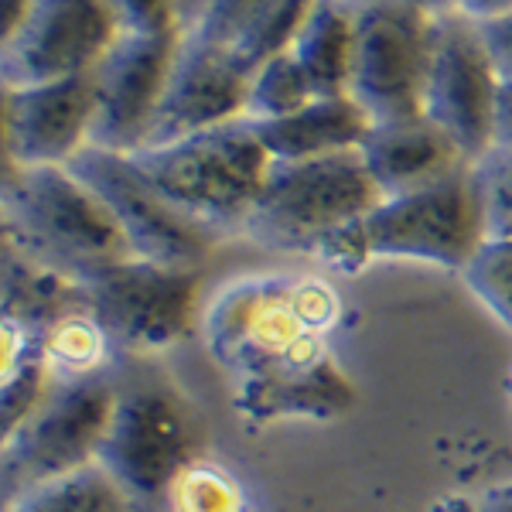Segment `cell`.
<instances>
[{
  "label": "cell",
  "instance_id": "1",
  "mask_svg": "<svg viewBox=\"0 0 512 512\" xmlns=\"http://www.w3.org/2000/svg\"><path fill=\"white\" fill-rule=\"evenodd\" d=\"M338 321L342 294L325 277H239L212 297L202 311L205 349L246 424H325L349 414L359 386L332 352Z\"/></svg>",
  "mask_w": 512,
  "mask_h": 512
},
{
  "label": "cell",
  "instance_id": "2",
  "mask_svg": "<svg viewBox=\"0 0 512 512\" xmlns=\"http://www.w3.org/2000/svg\"><path fill=\"white\" fill-rule=\"evenodd\" d=\"M489 233L475 171L465 168L417 192L379 198L315 260L335 274H359L376 260H414L461 274Z\"/></svg>",
  "mask_w": 512,
  "mask_h": 512
},
{
  "label": "cell",
  "instance_id": "3",
  "mask_svg": "<svg viewBox=\"0 0 512 512\" xmlns=\"http://www.w3.org/2000/svg\"><path fill=\"white\" fill-rule=\"evenodd\" d=\"M4 246L86 287L130 260L113 212L72 168H4Z\"/></svg>",
  "mask_w": 512,
  "mask_h": 512
},
{
  "label": "cell",
  "instance_id": "4",
  "mask_svg": "<svg viewBox=\"0 0 512 512\" xmlns=\"http://www.w3.org/2000/svg\"><path fill=\"white\" fill-rule=\"evenodd\" d=\"M164 202L212 236L243 233L274 168L250 120L130 154Z\"/></svg>",
  "mask_w": 512,
  "mask_h": 512
},
{
  "label": "cell",
  "instance_id": "5",
  "mask_svg": "<svg viewBox=\"0 0 512 512\" xmlns=\"http://www.w3.org/2000/svg\"><path fill=\"white\" fill-rule=\"evenodd\" d=\"M359 151L315 161H274L243 236L277 253L318 256L379 202Z\"/></svg>",
  "mask_w": 512,
  "mask_h": 512
},
{
  "label": "cell",
  "instance_id": "6",
  "mask_svg": "<svg viewBox=\"0 0 512 512\" xmlns=\"http://www.w3.org/2000/svg\"><path fill=\"white\" fill-rule=\"evenodd\" d=\"M195 454V420L185 400L154 373L123 366L96 465L120 485L137 512H158L171 478Z\"/></svg>",
  "mask_w": 512,
  "mask_h": 512
},
{
  "label": "cell",
  "instance_id": "7",
  "mask_svg": "<svg viewBox=\"0 0 512 512\" xmlns=\"http://www.w3.org/2000/svg\"><path fill=\"white\" fill-rule=\"evenodd\" d=\"M355 62L349 96L373 127L424 117L434 14L414 0H352Z\"/></svg>",
  "mask_w": 512,
  "mask_h": 512
},
{
  "label": "cell",
  "instance_id": "8",
  "mask_svg": "<svg viewBox=\"0 0 512 512\" xmlns=\"http://www.w3.org/2000/svg\"><path fill=\"white\" fill-rule=\"evenodd\" d=\"M117 379L55 386L18 431L0 437L4 506L38 485L96 465L99 444L117 403Z\"/></svg>",
  "mask_w": 512,
  "mask_h": 512
},
{
  "label": "cell",
  "instance_id": "9",
  "mask_svg": "<svg viewBox=\"0 0 512 512\" xmlns=\"http://www.w3.org/2000/svg\"><path fill=\"white\" fill-rule=\"evenodd\" d=\"M198 294V270L164 267L140 256H130L86 284V304L127 359L158 355L185 342L202 321Z\"/></svg>",
  "mask_w": 512,
  "mask_h": 512
},
{
  "label": "cell",
  "instance_id": "10",
  "mask_svg": "<svg viewBox=\"0 0 512 512\" xmlns=\"http://www.w3.org/2000/svg\"><path fill=\"white\" fill-rule=\"evenodd\" d=\"M495 103H499V86L482 24L461 11L434 18L424 117L458 144L468 164L485 158L495 147Z\"/></svg>",
  "mask_w": 512,
  "mask_h": 512
},
{
  "label": "cell",
  "instance_id": "11",
  "mask_svg": "<svg viewBox=\"0 0 512 512\" xmlns=\"http://www.w3.org/2000/svg\"><path fill=\"white\" fill-rule=\"evenodd\" d=\"M69 168L103 198L134 256L178 270H202V263L216 246V236L205 233L202 226L181 216L175 205L164 202L151 181L137 171L130 154L86 147Z\"/></svg>",
  "mask_w": 512,
  "mask_h": 512
},
{
  "label": "cell",
  "instance_id": "12",
  "mask_svg": "<svg viewBox=\"0 0 512 512\" xmlns=\"http://www.w3.org/2000/svg\"><path fill=\"white\" fill-rule=\"evenodd\" d=\"M120 38L110 0H38L18 35L0 45V86L89 76Z\"/></svg>",
  "mask_w": 512,
  "mask_h": 512
},
{
  "label": "cell",
  "instance_id": "13",
  "mask_svg": "<svg viewBox=\"0 0 512 512\" xmlns=\"http://www.w3.org/2000/svg\"><path fill=\"white\" fill-rule=\"evenodd\" d=\"M93 72L41 86H0L4 168H69L93 144Z\"/></svg>",
  "mask_w": 512,
  "mask_h": 512
},
{
  "label": "cell",
  "instance_id": "14",
  "mask_svg": "<svg viewBox=\"0 0 512 512\" xmlns=\"http://www.w3.org/2000/svg\"><path fill=\"white\" fill-rule=\"evenodd\" d=\"M185 31L171 35H123L93 72L96 123L93 144L99 151L134 154L144 147L154 123Z\"/></svg>",
  "mask_w": 512,
  "mask_h": 512
},
{
  "label": "cell",
  "instance_id": "15",
  "mask_svg": "<svg viewBox=\"0 0 512 512\" xmlns=\"http://www.w3.org/2000/svg\"><path fill=\"white\" fill-rule=\"evenodd\" d=\"M246 103H250V76L239 69L229 48L185 35L144 147H164L226 127L233 120H246Z\"/></svg>",
  "mask_w": 512,
  "mask_h": 512
},
{
  "label": "cell",
  "instance_id": "16",
  "mask_svg": "<svg viewBox=\"0 0 512 512\" xmlns=\"http://www.w3.org/2000/svg\"><path fill=\"white\" fill-rule=\"evenodd\" d=\"M359 158L383 198L417 192L472 168L458 144L427 117L379 123L362 140Z\"/></svg>",
  "mask_w": 512,
  "mask_h": 512
},
{
  "label": "cell",
  "instance_id": "17",
  "mask_svg": "<svg viewBox=\"0 0 512 512\" xmlns=\"http://www.w3.org/2000/svg\"><path fill=\"white\" fill-rule=\"evenodd\" d=\"M253 130L267 147L270 161H315L359 151L373 130V120L352 96H318L291 117L253 123Z\"/></svg>",
  "mask_w": 512,
  "mask_h": 512
},
{
  "label": "cell",
  "instance_id": "18",
  "mask_svg": "<svg viewBox=\"0 0 512 512\" xmlns=\"http://www.w3.org/2000/svg\"><path fill=\"white\" fill-rule=\"evenodd\" d=\"M45 366L52 386H76L99 383V379H117L127 366V355L93 315L86 301L59 315L45 328Z\"/></svg>",
  "mask_w": 512,
  "mask_h": 512
},
{
  "label": "cell",
  "instance_id": "19",
  "mask_svg": "<svg viewBox=\"0 0 512 512\" xmlns=\"http://www.w3.org/2000/svg\"><path fill=\"white\" fill-rule=\"evenodd\" d=\"M291 52L304 65L318 96H349L355 62L352 0H318Z\"/></svg>",
  "mask_w": 512,
  "mask_h": 512
},
{
  "label": "cell",
  "instance_id": "20",
  "mask_svg": "<svg viewBox=\"0 0 512 512\" xmlns=\"http://www.w3.org/2000/svg\"><path fill=\"white\" fill-rule=\"evenodd\" d=\"M86 301V287L45 270L4 246V277H0V318H18L48 328L69 308Z\"/></svg>",
  "mask_w": 512,
  "mask_h": 512
},
{
  "label": "cell",
  "instance_id": "21",
  "mask_svg": "<svg viewBox=\"0 0 512 512\" xmlns=\"http://www.w3.org/2000/svg\"><path fill=\"white\" fill-rule=\"evenodd\" d=\"M158 512H253L250 492L226 461L195 454L161 495Z\"/></svg>",
  "mask_w": 512,
  "mask_h": 512
},
{
  "label": "cell",
  "instance_id": "22",
  "mask_svg": "<svg viewBox=\"0 0 512 512\" xmlns=\"http://www.w3.org/2000/svg\"><path fill=\"white\" fill-rule=\"evenodd\" d=\"M4 512H137L120 485L99 465H86L79 472L45 482L38 489L7 502Z\"/></svg>",
  "mask_w": 512,
  "mask_h": 512
},
{
  "label": "cell",
  "instance_id": "23",
  "mask_svg": "<svg viewBox=\"0 0 512 512\" xmlns=\"http://www.w3.org/2000/svg\"><path fill=\"white\" fill-rule=\"evenodd\" d=\"M318 0H274L260 18H253L250 28L229 45V55L239 62L246 76H253L260 65H267L277 55L291 52L301 38L304 24Z\"/></svg>",
  "mask_w": 512,
  "mask_h": 512
},
{
  "label": "cell",
  "instance_id": "24",
  "mask_svg": "<svg viewBox=\"0 0 512 512\" xmlns=\"http://www.w3.org/2000/svg\"><path fill=\"white\" fill-rule=\"evenodd\" d=\"M318 93L311 86L304 65L297 62L294 52H284L277 59L250 76V103H246V120H280L291 117V113L304 110L308 103H315Z\"/></svg>",
  "mask_w": 512,
  "mask_h": 512
},
{
  "label": "cell",
  "instance_id": "25",
  "mask_svg": "<svg viewBox=\"0 0 512 512\" xmlns=\"http://www.w3.org/2000/svg\"><path fill=\"white\" fill-rule=\"evenodd\" d=\"M461 277L468 291L492 311V318L512 332V233L485 236Z\"/></svg>",
  "mask_w": 512,
  "mask_h": 512
},
{
  "label": "cell",
  "instance_id": "26",
  "mask_svg": "<svg viewBox=\"0 0 512 512\" xmlns=\"http://www.w3.org/2000/svg\"><path fill=\"white\" fill-rule=\"evenodd\" d=\"M492 233H512V144H495L472 164Z\"/></svg>",
  "mask_w": 512,
  "mask_h": 512
},
{
  "label": "cell",
  "instance_id": "27",
  "mask_svg": "<svg viewBox=\"0 0 512 512\" xmlns=\"http://www.w3.org/2000/svg\"><path fill=\"white\" fill-rule=\"evenodd\" d=\"M482 24L485 45L492 52L495 86H499V103H495V144H512V14H502L495 21Z\"/></svg>",
  "mask_w": 512,
  "mask_h": 512
},
{
  "label": "cell",
  "instance_id": "28",
  "mask_svg": "<svg viewBox=\"0 0 512 512\" xmlns=\"http://www.w3.org/2000/svg\"><path fill=\"white\" fill-rule=\"evenodd\" d=\"M270 4H274V0H209L202 21H198L188 35L212 41V45H219V48H229L246 28H250L253 18H260Z\"/></svg>",
  "mask_w": 512,
  "mask_h": 512
},
{
  "label": "cell",
  "instance_id": "29",
  "mask_svg": "<svg viewBox=\"0 0 512 512\" xmlns=\"http://www.w3.org/2000/svg\"><path fill=\"white\" fill-rule=\"evenodd\" d=\"M123 35H171L181 28L178 0H110Z\"/></svg>",
  "mask_w": 512,
  "mask_h": 512
},
{
  "label": "cell",
  "instance_id": "30",
  "mask_svg": "<svg viewBox=\"0 0 512 512\" xmlns=\"http://www.w3.org/2000/svg\"><path fill=\"white\" fill-rule=\"evenodd\" d=\"M38 0H0V45H4L7 38H14L21 31V24L31 18V11H35Z\"/></svg>",
  "mask_w": 512,
  "mask_h": 512
},
{
  "label": "cell",
  "instance_id": "31",
  "mask_svg": "<svg viewBox=\"0 0 512 512\" xmlns=\"http://www.w3.org/2000/svg\"><path fill=\"white\" fill-rule=\"evenodd\" d=\"M458 11L472 21H495L502 14H512V0H461Z\"/></svg>",
  "mask_w": 512,
  "mask_h": 512
},
{
  "label": "cell",
  "instance_id": "32",
  "mask_svg": "<svg viewBox=\"0 0 512 512\" xmlns=\"http://www.w3.org/2000/svg\"><path fill=\"white\" fill-rule=\"evenodd\" d=\"M475 509L478 512H512V478L509 482L489 485V489L475 499Z\"/></svg>",
  "mask_w": 512,
  "mask_h": 512
},
{
  "label": "cell",
  "instance_id": "33",
  "mask_svg": "<svg viewBox=\"0 0 512 512\" xmlns=\"http://www.w3.org/2000/svg\"><path fill=\"white\" fill-rule=\"evenodd\" d=\"M205 7H209V0H178V11H181V28H185V35L195 28L198 21H202Z\"/></svg>",
  "mask_w": 512,
  "mask_h": 512
},
{
  "label": "cell",
  "instance_id": "34",
  "mask_svg": "<svg viewBox=\"0 0 512 512\" xmlns=\"http://www.w3.org/2000/svg\"><path fill=\"white\" fill-rule=\"evenodd\" d=\"M417 7H424L427 14H434V18H441V14H451L458 11L461 0H414Z\"/></svg>",
  "mask_w": 512,
  "mask_h": 512
},
{
  "label": "cell",
  "instance_id": "35",
  "mask_svg": "<svg viewBox=\"0 0 512 512\" xmlns=\"http://www.w3.org/2000/svg\"><path fill=\"white\" fill-rule=\"evenodd\" d=\"M444 512H478V509H475V502H451Z\"/></svg>",
  "mask_w": 512,
  "mask_h": 512
},
{
  "label": "cell",
  "instance_id": "36",
  "mask_svg": "<svg viewBox=\"0 0 512 512\" xmlns=\"http://www.w3.org/2000/svg\"><path fill=\"white\" fill-rule=\"evenodd\" d=\"M509 414H512V373H509Z\"/></svg>",
  "mask_w": 512,
  "mask_h": 512
}]
</instances>
